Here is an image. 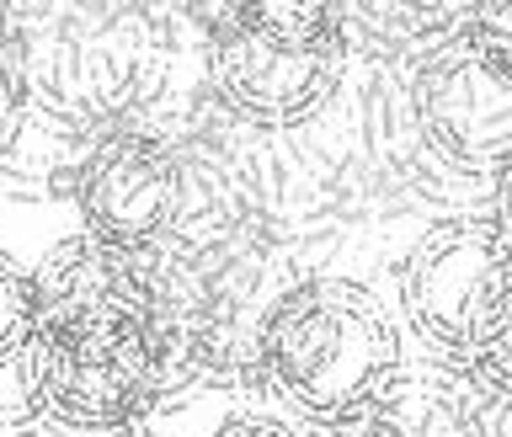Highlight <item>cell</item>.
<instances>
[{
	"label": "cell",
	"mask_w": 512,
	"mask_h": 437,
	"mask_svg": "<svg viewBox=\"0 0 512 437\" xmlns=\"http://www.w3.org/2000/svg\"><path fill=\"white\" fill-rule=\"evenodd\" d=\"M400 368L395 315L352 278H304L256 326V379L320 432L384 406Z\"/></svg>",
	"instance_id": "cell-1"
},
{
	"label": "cell",
	"mask_w": 512,
	"mask_h": 437,
	"mask_svg": "<svg viewBox=\"0 0 512 437\" xmlns=\"http://www.w3.org/2000/svg\"><path fill=\"white\" fill-rule=\"evenodd\" d=\"M512 310V251L491 214L443 219L400 262V315L438 368H459L491 347Z\"/></svg>",
	"instance_id": "cell-2"
},
{
	"label": "cell",
	"mask_w": 512,
	"mask_h": 437,
	"mask_svg": "<svg viewBox=\"0 0 512 437\" xmlns=\"http://www.w3.org/2000/svg\"><path fill=\"white\" fill-rule=\"evenodd\" d=\"M38 342L59 352H123L155 342L166 326L155 278L134 251H112L91 235L54 246L32 267Z\"/></svg>",
	"instance_id": "cell-3"
},
{
	"label": "cell",
	"mask_w": 512,
	"mask_h": 437,
	"mask_svg": "<svg viewBox=\"0 0 512 437\" xmlns=\"http://www.w3.org/2000/svg\"><path fill=\"white\" fill-rule=\"evenodd\" d=\"M411 112L427 150L448 171L480 176L491 187L502 182L512 166V86L480 64L464 27L422 54L411 75Z\"/></svg>",
	"instance_id": "cell-4"
},
{
	"label": "cell",
	"mask_w": 512,
	"mask_h": 437,
	"mask_svg": "<svg viewBox=\"0 0 512 437\" xmlns=\"http://www.w3.org/2000/svg\"><path fill=\"white\" fill-rule=\"evenodd\" d=\"M176 320L166 315L155 342L123 352H59L38 336L27 342V379L38 395L43 427L64 437H128V427L150 411L160 390Z\"/></svg>",
	"instance_id": "cell-5"
},
{
	"label": "cell",
	"mask_w": 512,
	"mask_h": 437,
	"mask_svg": "<svg viewBox=\"0 0 512 437\" xmlns=\"http://www.w3.org/2000/svg\"><path fill=\"white\" fill-rule=\"evenodd\" d=\"M214 16V54H208V75H214L219 96L240 118L262 128H294L315 118L331 102L336 80L347 64V38L336 43H283L262 38L235 22V6L208 11Z\"/></svg>",
	"instance_id": "cell-6"
},
{
	"label": "cell",
	"mask_w": 512,
	"mask_h": 437,
	"mask_svg": "<svg viewBox=\"0 0 512 437\" xmlns=\"http://www.w3.org/2000/svg\"><path fill=\"white\" fill-rule=\"evenodd\" d=\"M75 208L91 240L144 256L182 214V171L160 139L123 128L96 139L75 187Z\"/></svg>",
	"instance_id": "cell-7"
},
{
	"label": "cell",
	"mask_w": 512,
	"mask_h": 437,
	"mask_svg": "<svg viewBox=\"0 0 512 437\" xmlns=\"http://www.w3.org/2000/svg\"><path fill=\"white\" fill-rule=\"evenodd\" d=\"M246 411H251V379L235 374L230 358H214L198 336L176 326L166 368H160V390L150 411L128 427V437H219Z\"/></svg>",
	"instance_id": "cell-8"
},
{
	"label": "cell",
	"mask_w": 512,
	"mask_h": 437,
	"mask_svg": "<svg viewBox=\"0 0 512 437\" xmlns=\"http://www.w3.org/2000/svg\"><path fill=\"white\" fill-rule=\"evenodd\" d=\"M38 331V299H32V267L0 251V368L16 363Z\"/></svg>",
	"instance_id": "cell-9"
},
{
	"label": "cell",
	"mask_w": 512,
	"mask_h": 437,
	"mask_svg": "<svg viewBox=\"0 0 512 437\" xmlns=\"http://www.w3.org/2000/svg\"><path fill=\"white\" fill-rule=\"evenodd\" d=\"M464 43L475 48L491 75L512 86V0H486V6L464 11Z\"/></svg>",
	"instance_id": "cell-10"
},
{
	"label": "cell",
	"mask_w": 512,
	"mask_h": 437,
	"mask_svg": "<svg viewBox=\"0 0 512 437\" xmlns=\"http://www.w3.org/2000/svg\"><path fill=\"white\" fill-rule=\"evenodd\" d=\"M459 374H464V384H470L475 395H486L491 406L512 411V310L502 320V331L491 336V347H480Z\"/></svg>",
	"instance_id": "cell-11"
},
{
	"label": "cell",
	"mask_w": 512,
	"mask_h": 437,
	"mask_svg": "<svg viewBox=\"0 0 512 437\" xmlns=\"http://www.w3.org/2000/svg\"><path fill=\"white\" fill-rule=\"evenodd\" d=\"M43 427V411H38V395H32V379H27V352L16 363L0 368V437H32Z\"/></svg>",
	"instance_id": "cell-12"
},
{
	"label": "cell",
	"mask_w": 512,
	"mask_h": 437,
	"mask_svg": "<svg viewBox=\"0 0 512 437\" xmlns=\"http://www.w3.org/2000/svg\"><path fill=\"white\" fill-rule=\"evenodd\" d=\"M27 118V75H22V54L0 38V155L16 139V128Z\"/></svg>",
	"instance_id": "cell-13"
},
{
	"label": "cell",
	"mask_w": 512,
	"mask_h": 437,
	"mask_svg": "<svg viewBox=\"0 0 512 437\" xmlns=\"http://www.w3.org/2000/svg\"><path fill=\"white\" fill-rule=\"evenodd\" d=\"M320 437H411V432L400 427V422H395V416L384 411V406H374V411H368V416H358V422L326 427V432H320Z\"/></svg>",
	"instance_id": "cell-14"
},
{
	"label": "cell",
	"mask_w": 512,
	"mask_h": 437,
	"mask_svg": "<svg viewBox=\"0 0 512 437\" xmlns=\"http://www.w3.org/2000/svg\"><path fill=\"white\" fill-rule=\"evenodd\" d=\"M219 437H299L288 422H278V416H262V411H246V416H235L230 427H224Z\"/></svg>",
	"instance_id": "cell-15"
},
{
	"label": "cell",
	"mask_w": 512,
	"mask_h": 437,
	"mask_svg": "<svg viewBox=\"0 0 512 437\" xmlns=\"http://www.w3.org/2000/svg\"><path fill=\"white\" fill-rule=\"evenodd\" d=\"M491 224H496V235L507 240V251H512V166L502 171V182H496V208H491Z\"/></svg>",
	"instance_id": "cell-16"
}]
</instances>
